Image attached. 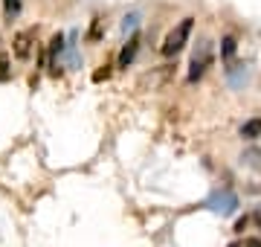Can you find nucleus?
Instances as JSON below:
<instances>
[{"label": "nucleus", "mask_w": 261, "mask_h": 247, "mask_svg": "<svg viewBox=\"0 0 261 247\" xmlns=\"http://www.w3.org/2000/svg\"><path fill=\"white\" fill-rule=\"evenodd\" d=\"M192 27H195V18H183L177 23V27L171 29L166 35V41H163V56L166 58H171V56H177L180 50L186 47V41H189V35H192Z\"/></svg>", "instance_id": "obj_1"}, {"label": "nucleus", "mask_w": 261, "mask_h": 247, "mask_svg": "<svg viewBox=\"0 0 261 247\" xmlns=\"http://www.w3.org/2000/svg\"><path fill=\"white\" fill-rule=\"evenodd\" d=\"M209 64H212V44H209V41H200L197 50H195V56H192V64H189V82H192V85L200 82Z\"/></svg>", "instance_id": "obj_2"}, {"label": "nucleus", "mask_w": 261, "mask_h": 247, "mask_svg": "<svg viewBox=\"0 0 261 247\" xmlns=\"http://www.w3.org/2000/svg\"><path fill=\"white\" fill-rule=\"evenodd\" d=\"M171 70H174V64L151 67L148 73H142V76L137 79V90H160V87L171 79Z\"/></svg>", "instance_id": "obj_3"}, {"label": "nucleus", "mask_w": 261, "mask_h": 247, "mask_svg": "<svg viewBox=\"0 0 261 247\" xmlns=\"http://www.w3.org/2000/svg\"><path fill=\"white\" fill-rule=\"evenodd\" d=\"M206 207L212 209V212H218V215H229L238 207V198L229 189H218V192H212V198L206 201Z\"/></svg>", "instance_id": "obj_4"}, {"label": "nucleus", "mask_w": 261, "mask_h": 247, "mask_svg": "<svg viewBox=\"0 0 261 247\" xmlns=\"http://www.w3.org/2000/svg\"><path fill=\"white\" fill-rule=\"evenodd\" d=\"M61 53H64V35L61 32H56L53 38H49V53H47V70H49V76L53 79H58L61 76Z\"/></svg>", "instance_id": "obj_5"}, {"label": "nucleus", "mask_w": 261, "mask_h": 247, "mask_svg": "<svg viewBox=\"0 0 261 247\" xmlns=\"http://www.w3.org/2000/svg\"><path fill=\"white\" fill-rule=\"evenodd\" d=\"M32 44H35V32H32V29L18 32V35H15V41H12V53H15V58L27 61V58L32 56Z\"/></svg>", "instance_id": "obj_6"}, {"label": "nucleus", "mask_w": 261, "mask_h": 247, "mask_svg": "<svg viewBox=\"0 0 261 247\" xmlns=\"http://www.w3.org/2000/svg\"><path fill=\"white\" fill-rule=\"evenodd\" d=\"M235 50H238V41L232 35H224L221 38V58H224V64H226V73L235 67Z\"/></svg>", "instance_id": "obj_7"}, {"label": "nucleus", "mask_w": 261, "mask_h": 247, "mask_svg": "<svg viewBox=\"0 0 261 247\" xmlns=\"http://www.w3.org/2000/svg\"><path fill=\"white\" fill-rule=\"evenodd\" d=\"M137 50H140V32H134L128 38V44L122 47V53H119V67H128L134 58H137Z\"/></svg>", "instance_id": "obj_8"}, {"label": "nucleus", "mask_w": 261, "mask_h": 247, "mask_svg": "<svg viewBox=\"0 0 261 247\" xmlns=\"http://www.w3.org/2000/svg\"><path fill=\"white\" fill-rule=\"evenodd\" d=\"M105 35V20L96 15L93 20H90V29H87V44H99Z\"/></svg>", "instance_id": "obj_9"}, {"label": "nucleus", "mask_w": 261, "mask_h": 247, "mask_svg": "<svg viewBox=\"0 0 261 247\" xmlns=\"http://www.w3.org/2000/svg\"><path fill=\"white\" fill-rule=\"evenodd\" d=\"M241 137L244 140H255V137H261V119L255 116V119H247V122L241 125Z\"/></svg>", "instance_id": "obj_10"}, {"label": "nucleus", "mask_w": 261, "mask_h": 247, "mask_svg": "<svg viewBox=\"0 0 261 247\" xmlns=\"http://www.w3.org/2000/svg\"><path fill=\"white\" fill-rule=\"evenodd\" d=\"M18 15H20V0H3V18H6V23H12Z\"/></svg>", "instance_id": "obj_11"}, {"label": "nucleus", "mask_w": 261, "mask_h": 247, "mask_svg": "<svg viewBox=\"0 0 261 247\" xmlns=\"http://www.w3.org/2000/svg\"><path fill=\"white\" fill-rule=\"evenodd\" d=\"M241 163H244V166H250V169L258 171V169H261V152H258V149H250V152H244Z\"/></svg>", "instance_id": "obj_12"}, {"label": "nucleus", "mask_w": 261, "mask_h": 247, "mask_svg": "<svg viewBox=\"0 0 261 247\" xmlns=\"http://www.w3.org/2000/svg\"><path fill=\"white\" fill-rule=\"evenodd\" d=\"M111 73H113V64H111V61H105V64L93 73V82H96V85H99V82H108V79H111Z\"/></svg>", "instance_id": "obj_13"}, {"label": "nucleus", "mask_w": 261, "mask_h": 247, "mask_svg": "<svg viewBox=\"0 0 261 247\" xmlns=\"http://www.w3.org/2000/svg\"><path fill=\"white\" fill-rule=\"evenodd\" d=\"M6 79H9V56L0 53V82H6Z\"/></svg>", "instance_id": "obj_14"}, {"label": "nucleus", "mask_w": 261, "mask_h": 247, "mask_svg": "<svg viewBox=\"0 0 261 247\" xmlns=\"http://www.w3.org/2000/svg\"><path fill=\"white\" fill-rule=\"evenodd\" d=\"M229 247H261V238H241V241H232Z\"/></svg>", "instance_id": "obj_15"}, {"label": "nucleus", "mask_w": 261, "mask_h": 247, "mask_svg": "<svg viewBox=\"0 0 261 247\" xmlns=\"http://www.w3.org/2000/svg\"><path fill=\"white\" fill-rule=\"evenodd\" d=\"M247 224H250V218L244 215V218H238V224H235V233H244L247 230Z\"/></svg>", "instance_id": "obj_16"}, {"label": "nucleus", "mask_w": 261, "mask_h": 247, "mask_svg": "<svg viewBox=\"0 0 261 247\" xmlns=\"http://www.w3.org/2000/svg\"><path fill=\"white\" fill-rule=\"evenodd\" d=\"M134 23H137V15H128V18H125V23H122V29L128 32V27H134Z\"/></svg>", "instance_id": "obj_17"}, {"label": "nucleus", "mask_w": 261, "mask_h": 247, "mask_svg": "<svg viewBox=\"0 0 261 247\" xmlns=\"http://www.w3.org/2000/svg\"><path fill=\"white\" fill-rule=\"evenodd\" d=\"M255 224H258V227H261V209H258V212H255Z\"/></svg>", "instance_id": "obj_18"}]
</instances>
